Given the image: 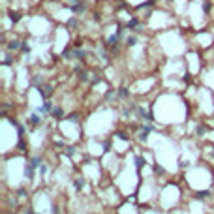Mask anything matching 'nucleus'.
Instances as JSON below:
<instances>
[{
    "instance_id": "obj_13",
    "label": "nucleus",
    "mask_w": 214,
    "mask_h": 214,
    "mask_svg": "<svg viewBox=\"0 0 214 214\" xmlns=\"http://www.w3.org/2000/svg\"><path fill=\"white\" fill-rule=\"evenodd\" d=\"M38 165H41V160L40 158H32V167H38Z\"/></svg>"
},
{
    "instance_id": "obj_7",
    "label": "nucleus",
    "mask_w": 214,
    "mask_h": 214,
    "mask_svg": "<svg viewBox=\"0 0 214 214\" xmlns=\"http://www.w3.org/2000/svg\"><path fill=\"white\" fill-rule=\"evenodd\" d=\"M137 25H139L137 19H132V21L128 23V28H130V30H135V28H137Z\"/></svg>"
},
{
    "instance_id": "obj_9",
    "label": "nucleus",
    "mask_w": 214,
    "mask_h": 214,
    "mask_svg": "<svg viewBox=\"0 0 214 214\" xmlns=\"http://www.w3.org/2000/svg\"><path fill=\"white\" fill-rule=\"evenodd\" d=\"M62 56H64V58H71V56H75V54H73V51L66 49V51H64V53H62Z\"/></svg>"
},
{
    "instance_id": "obj_19",
    "label": "nucleus",
    "mask_w": 214,
    "mask_h": 214,
    "mask_svg": "<svg viewBox=\"0 0 214 214\" xmlns=\"http://www.w3.org/2000/svg\"><path fill=\"white\" fill-rule=\"evenodd\" d=\"M77 25V19H70V21H68V27H75Z\"/></svg>"
},
{
    "instance_id": "obj_1",
    "label": "nucleus",
    "mask_w": 214,
    "mask_h": 214,
    "mask_svg": "<svg viewBox=\"0 0 214 214\" xmlns=\"http://www.w3.org/2000/svg\"><path fill=\"white\" fill-rule=\"evenodd\" d=\"M152 130H154V126H145V128H143V134H141V139H143V141L147 139V135L150 134Z\"/></svg>"
},
{
    "instance_id": "obj_21",
    "label": "nucleus",
    "mask_w": 214,
    "mask_h": 214,
    "mask_svg": "<svg viewBox=\"0 0 214 214\" xmlns=\"http://www.w3.org/2000/svg\"><path fill=\"white\" fill-rule=\"evenodd\" d=\"M205 132H207V130L203 128V126H199V128H197V134H199V135H203V134H205Z\"/></svg>"
},
{
    "instance_id": "obj_17",
    "label": "nucleus",
    "mask_w": 214,
    "mask_h": 214,
    "mask_svg": "<svg viewBox=\"0 0 214 214\" xmlns=\"http://www.w3.org/2000/svg\"><path fill=\"white\" fill-rule=\"evenodd\" d=\"M143 163H145L143 158H135V165H137V167H143Z\"/></svg>"
},
{
    "instance_id": "obj_14",
    "label": "nucleus",
    "mask_w": 214,
    "mask_h": 214,
    "mask_svg": "<svg viewBox=\"0 0 214 214\" xmlns=\"http://www.w3.org/2000/svg\"><path fill=\"white\" fill-rule=\"evenodd\" d=\"M118 96H122V98H128V90H126V88H120V90H118Z\"/></svg>"
},
{
    "instance_id": "obj_15",
    "label": "nucleus",
    "mask_w": 214,
    "mask_h": 214,
    "mask_svg": "<svg viewBox=\"0 0 214 214\" xmlns=\"http://www.w3.org/2000/svg\"><path fill=\"white\" fill-rule=\"evenodd\" d=\"M30 122H32V124H40V118H38L36 115H32L30 116Z\"/></svg>"
},
{
    "instance_id": "obj_5",
    "label": "nucleus",
    "mask_w": 214,
    "mask_h": 214,
    "mask_svg": "<svg viewBox=\"0 0 214 214\" xmlns=\"http://www.w3.org/2000/svg\"><path fill=\"white\" fill-rule=\"evenodd\" d=\"M9 49L11 51H15V49H19V47H21V41L19 40H15V41H9V45H8Z\"/></svg>"
},
{
    "instance_id": "obj_18",
    "label": "nucleus",
    "mask_w": 214,
    "mask_h": 214,
    "mask_svg": "<svg viewBox=\"0 0 214 214\" xmlns=\"http://www.w3.org/2000/svg\"><path fill=\"white\" fill-rule=\"evenodd\" d=\"M77 118H79V116H77V115H75V113H71V115H70V116H68V120H71V122H75V120H77Z\"/></svg>"
},
{
    "instance_id": "obj_22",
    "label": "nucleus",
    "mask_w": 214,
    "mask_h": 214,
    "mask_svg": "<svg viewBox=\"0 0 214 214\" xmlns=\"http://www.w3.org/2000/svg\"><path fill=\"white\" fill-rule=\"evenodd\" d=\"M75 188H83V180H81V178H79V180H75Z\"/></svg>"
},
{
    "instance_id": "obj_10",
    "label": "nucleus",
    "mask_w": 214,
    "mask_h": 214,
    "mask_svg": "<svg viewBox=\"0 0 214 214\" xmlns=\"http://www.w3.org/2000/svg\"><path fill=\"white\" fill-rule=\"evenodd\" d=\"M34 177V167H27V178Z\"/></svg>"
},
{
    "instance_id": "obj_12",
    "label": "nucleus",
    "mask_w": 214,
    "mask_h": 214,
    "mask_svg": "<svg viewBox=\"0 0 214 214\" xmlns=\"http://www.w3.org/2000/svg\"><path fill=\"white\" fill-rule=\"evenodd\" d=\"M137 43V38H135V36H130L128 38V45H135Z\"/></svg>"
},
{
    "instance_id": "obj_4",
    "label": "nucleus",
    "mask_w": 214,
    "mask_h": 214,
    "mask_svg": "<svg viewBox=\"0 0 214 214\" xmlns=\"http://www.w3.org/2000/svg\"><path fill=\"white\" fill-rule=\"evenodd\" d=\"M53 116H54V118H62V116H64V111L60 109V107H56V109H53Z\"/></svg>"
},
{
    "instance_id": "obj_2",
    "label": "nucleus",
    "mask_w": 214,
    "mask_h": 214,
    "mask_svg": "<svg viewBox=\"0 0 214 214\" xmlns=\"http://www.w3.org/2000/svg\"><path fill=\"white\" fill-rule=\"evenodd\" d=\"M71 11H73V13H83V11H85V4H75L71 8Z\"/></svg>"
},
{
    "instance_id": "obj_16",
    "label": "nucleus",
    "mask_w": 214,
    "mask_h": 214,
    "mask_svg": "<svg viewBox=\"0 0 214 214\" xmlns=\"http://www.w3.org/2000/svg\"><path fill=\"white\" fill-rule=\"evenodd\" d=\"M116 137H120V139H128V134H124V132H116Z\"/></svg>"
},
{
    "instance_id": "obj_11",
    "label": "nucleus",
    "mask_w": 214,
    "mask_h": 214,
    "mask_svg": "<svg viewBox=\"0 0 214 214\" xmlns=\"http://www.w3.org/2000/svg\"><path fill=\"white\" fill-rule=\"evenodd\" d=\"M210 195V192H199V193H195V197H199V199H203V197H209Z\"/></svg>"
},
{
    "instance_id": "obj_6",
    "label": "nucleus",
    "mask_w": 214,
    "mask_h": 214,
    "mask_svg": "<svg viewBox=\"0 0 214 214\" xmlns=\"http://www.w3.org/2000/svg\"><path fill=\"white\" fill-rule=\"evenodd\" d=\"M38 111H40V113H45V111H51V102H45V103H43V105H41V107H40V109H38Z\"/></svg>"
},
{
    "instance_id": "obj_20",
    "label": "nucleus",
    "mask_w": 214,
    "mask_h": 214,
    "mask_svg": "<svg viewBox=\"0 0 214 214\" xmlns=\"http://www.w3.org/2000/svg\"><path fill=\"white\" fill-rule=\"evenodd\" d=\"M17 147L21 148V150H25V147H27V145H25V143H23V139H19V143H17Z\"/></svg>"
},
{
    "instance_id": "obj_3",
    "label": "nucleus",
    "mask_w": 214,
    "mask_h": 214,
    "mask_svg": "<svg viewBox=\"0 0 214 214\" xmlns=\"http://www.w3.org/2000/svg\"><path fill=\"white\" fill-rule=\"evenodd\" d=\"M40 92H41V96H43V98H47V96H49V94L53 92V88H51V86H41V88H40Z\"/></svg>"
},
{
    "instance_id": "obj_23",
    "label": "nucleus",
    "mask_w": 214,
    "mask_h": 214,
    "mask_svg": "<svg viewBox=\"0 0 214 214\" xmlns=\"http://www.w3.org/2000/svg\"><path fill=\"white\" fill-rule=\"evenodd\" d=\"M109 148H111V143H105V145H103V150L107 152V150H109Z\"/></svg>"
},
{
    "instance_id": "obj_8",
    "label": "nucleus",
    "mask_w": 214,
    "mask_h": 214,
    "mask_svg": "<svg viewBox=\"0 0 214 214\" xmlns=\"http://www.w3.org/2000/svg\"><path fill=\"white\" fill-rule=\"evenodd\" d=\"M9 19H11V21H13V23H17L19 21V19H21V15H19V13H15V11H9Z\"/></svg>"
}]
</instances>
